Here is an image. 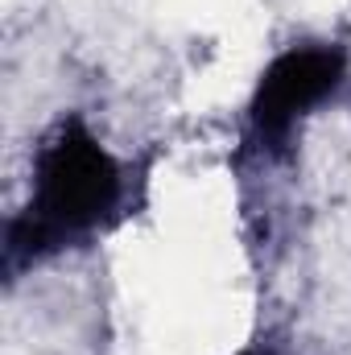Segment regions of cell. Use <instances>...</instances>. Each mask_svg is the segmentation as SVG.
Instances as JSON below:
<instances>
[{
	"label": "cell",
	"instance_id": "6da1fadb",
	"mask_svg": "<svg viewBox=\"0 0 351 355\" xmlns=\"http://www.w3.org/2000/svg\"><path fill=\"white\" fill-rule=\"evenodd\" d=\"M120 207V170L108 149L83 128V120H62L37 149L33 194L25 211L8 223L4 272L46 261L62 248L91 240Z\"/></svg>",
	"mask_w": 351,
	"mask_h": 355
},
{
	"label": "cell",
	"instance_id": "7a4b0ae2",
	"mask_svg": "<svg viewBox=\"0 0 351 355\" xmlns=\"http://www.w3.org/2000/svg\"><path fill=\"white\" fill-rule=\"evenodd\" d=\"M343 83V54L331 46H298L285 50L261 75L252 95V132L268 153L285 149L298 120L318 107L331 91Z\"/></svg>",
	"mask_w": 351,
	"mask_h": 355
},
{
	"label": "cell",
	"instance_id": "3957f363",
	"mask_svg": "<svg viewBox=\"0 0 351 355\" xmlns=\"http://www.w3.org/2000/svg\"><path fill=\"white\" fill-rule=\"evenodd\" d=\"M240 355H281V352H277V347H264V343H261V347H248V352H240Z\"/></svg>",
	"mask_w": 351,
	"mask_h": 355
}]
</instances>
